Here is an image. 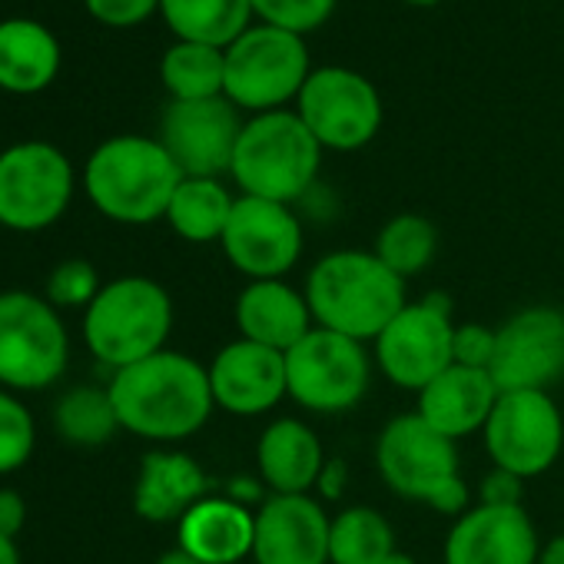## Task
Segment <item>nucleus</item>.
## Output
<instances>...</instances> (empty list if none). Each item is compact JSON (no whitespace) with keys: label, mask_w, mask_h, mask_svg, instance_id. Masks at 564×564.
Segmentation results:
<instances>
[{"label":"nucleus","mask_w":564,"mask_h":564,"mask_svg":"<svg viewBox=\"0 0 564 564\" xmlns=\"http://www.w3.org/2000/svg\"><path fill=\"white\" fill-rule=\"evenodd\" d=\"M70 339L54 306L34 293H0V382L37 392L67 372Z\"/></svg>","instance_id":"1a4fd4ad"},{"label":"nucleus","mask_w":564,"mask_h":564,"mask_svg":"<svg viewBox=\"0 0 564 564\" xmlns=\"http://www.w3.org/2000/svg\"><path fill=\"white\" fill-rule=\"evenodd\" d=\"M209 389L216 409L229 415H265L290 395L286 356L249 339H236L209 362Z\"/></svg>","instance_id":"a211bd4d"},{"label":"nucleus","mask_w":564,"mask_h":564,"mask_svg":"<svg viewBox=\"0 0 564 564\" xmlns=\"http://www.w3.org/2000/svg\"><path fill=\"white\" fill-rule=\"evenodd\" d=\"M34 452V419L24 402L0 392V475L18 471Z\"/></svg>","instance_id":"473e14b6"},{"label":"nucleus","mask_w":564,"mask_h":564,"mask_svg":"<svg viewBox=\"0 0 564 564\" xmlns=\"http://www.w3.org/2000/svg\"><path fill=\"white\" fill-rule=\"evenodd\" d=\"M452 339V300L445 293H429L422 303H405L402 313L379 333L376 366L392 386L419 395L432 379L455 366Z\"/></svg>","instance_id":"f8f14e48"},{"label":"nucleus","mask_w":564,"mask_h":564,"mask_svg":"<svg viewBox=\"0 0 564 564\" xmlns=\"http://www.w3.org/2000/svg\"><path fill=\"white\" fill-rule=\"evenodd\" d=\"M323 166V147L306 130L296 110L256 113L242 123L229 176L242 196L272 203H300L316 183Z\"/></svg>","instance_id":"20e7f679"},{"label":"nucleus","mask_w":564,"mask_h":564,"mask_svg":"<svg viewBox=\"0 0 564 564\" xmlns=\"http://www.w3.org/2000/svg\"><path fill=\"white\" fill-rule=\"evenodd\" d=\"M183 183L180 166L160 140L150 137H110L104 140L84 170L90 203L113 223L147 226L166 219L170 199Z\"/></svg>","instance_id":"7ed1b4c3"},{"label":"nucleus","mask_w":564,"mask_h":564,"mask_svg":"<svg viewBox=\"0 0 564 564\" xmlns=\"http://www.w3.org/2000/svg\"><path fill=\"white\" fill-rule=\"evenodd\" d=\"M452 356H455V366L488 369L491 366V356H495V329L491 326H481V323H462V326H455Z\"/></svg>","instance_id":"f704fd0d"},{"label":"nucleus","mask_w":564,"mask_h":564,"mask_svg":"<svg viewBox=\"0 0 564 564\" xmlns=\"http://www.w3.org/2000/svg\"><path fill=\"white\" fill-rule=\"evenodd\" d=\"M107 389L120 429L150 442H183L196 435L216 409L209 369L173 349L117 369Z\"/></svg>","instance_id":"f257e3e1"},{"label":"nucleus","mask_w":564,"mask_h":564,"mask_svg":"<svg viewBox=\"0 0 564 564\" xmlns=\"http://www.w3.org/2000/svg\"><path fill=\"white\" fill-rule=\"evenodd\" d=\"M242 133L239 110L226 97L213 100H170L160 120V143L183 176L229 173L236 140Z\"/></svg>","instance_id":"dca6fc26"},{"label":"nucleus","mask_w":564,"mask_h":564,"mask_svg":"<svg viewBox=\"0 0 564 564\" xmlns=\"http://www.w3.org/2000/svg\"><path fill=\"white\" fill-rule=\"evenodd\" d=\"M524 501V478L505 471V468H491L481 478L478 488V505H491V508H521Z\"/></svg>","instance_id":"e433bc0d"},{"label":"nucleus","mask_w":564,"mask_h":564,"mask_svg":"<svg viewBox=\"0 0 564 564\" xmlns=\"http://www.w3.org/2000/svg\"><path fill=\"white\" fill-rule=\"evenodd\" d=\"M265 491H269V488L262 485V478H259V475H256V478H249V475H246V478H232V481H229L226 498H232V501H239V505H246V508H252V505L259 508V505L269 498Z\"/></svg>","instance_id":"ea45409f"},{"label":"nucleus","mask_w":564,"mask_h":564,"mask_svg":"<svg viewBox=\"0 0 564 564\" xmlns=\"http://www.w3.org/2000/svg\"><path fill=\"white\" fill-rule=\"evenodd\" d=\"M176 524L180 547L203 564H236L252 554L256 511L226 495L196 501Z\"/></svg>","instance_id":"5701e85b"},{"label":"nucleus","mask_w":564,"mask_h":564,"mask_svg":"<svg viewBox=\"0 0 564 564\" xmlns=\"http://www.w3.org/2000/svg\"><path fill=\"white\" fill-rule=\"evenodd\" d=\"M329 528L323 501L313 495H269L256 508V564H329Z\"/></svg>","instance_id":"f3484780"},{"label":"nucleus","mask_w":564,"mask_h":564,"mask_svg":"<svg viewBox=\"0 0 564 564\" xmlns=\"http://www.w3.org/2000/svg\"><path fill=\"white\" fill-rule=\"evenodd\" d=\"M206 498L203 468L183 452H150L140 462L133 508L153 524L180 521L196 501Z\"/></svg>","instance_id":"b1692460"},{"label":"nucleus","mask_w":564,"mask_h":564,"mask_svg":"<svg viewBox=\"0 0 564 564\" xmlns=\"http://www.w3.org/2000/svg\"><path fill=\"white\" fill-rule=\"evenodd\" d=\"M323 465V438L300 419L269 422L256 442V468L269 495H310Z\"/></svg>","instance_id":"4be33fe9"},{"label":"nucleus","mask_w":564,"mask_h":564,"mask_svg":"<svg viewBox=\"0 0 564 564\" xmlns=\"http://www.w3.org/2000/svg\"><path fill=\"white\" fill-rule=\"evenodd\" d=\"M296 113L323 150L352 153L376 140L382 127V97L359 70L319 67L300 90Z\"/></svg>","instance_id":"9b49d317"},{"label":"nucleus","mask_w":564,"mask_h":564,"mask_svg":"<svg viewBox=\"0 0 564 564\" xmlns=\"http://www.w3.org/2000/svg\"><path fill=\"white\" fill-rule=\"evenodd\" d=\"M94 21L107 28H137L160 11V0H84Z\"/></svg>","instance_id":"c9c22d12"},{"label":"nucleus","mask_w":564,"mask_h":564,"mask_svg":"<svg viewBox=\"0 0 564 564\" xmlns=\"http://www.w3.org/2000/svg\"><path fill=\"white\" fill-rule=\"evenodd\" d=\"M313 74L306 41L293 31L256 24L226 47L223 97L236 110L272 113L286 110Z\"/></svg>","instance_id":"0eeeda50"},{"label":"nucleus","mask_w":564,"mask_h":564,"mask_svg":"<svg viewBox=\"0 0 564 564\" xmlns=\"http://www.w3.org/2000/svg\"><path fill=\"white\" fill-rule=\"evenodd\" d=\"M160 14L180 41L219 51L252 28L249 0H160Z\"/></svg>","instance_id":"a878e982"},{"label":"nucleus","mask_w":564,"mask_h":564,"mask_svg":"<svg viewBox=\"0 0 564 564\" xmlns=\"http://www.w3.org/2000/svg\"><path fill=\"white\" fill-rule=\"evenodd\" d=\"M336 4L339 0H249L252 18H259V24L293 31L300 37L323 28L333 18Z\"/></svg>","instance_id":"2f4dec72"},{"label":"nucleus","mask_w":564,"mask_h":564,"mask_svg":"<svg viewBox=\"0 0 564 564\" xmlns=\"http://www.w3.org/2000/svg\"><path fill=\"white\" fill-rule=\"evenodd\" d=\"M170 329V293L147 275H123L107 282L84 316L87 349L113 372L163 352Z\"/></svg>","instance_id":"423d86ee"},{"label":"nucleus","mask_w":564,"mask_h":564,"mask_svg":"<svg viewBox=\"0 0 564 564\" xmlns=\"http://www.w3.org/2000/svg\"><path fill=\"white\" fill-rule=\"evenodd\" d=\"M541 541L524 508L475 505L448 528L445 564H538Z\"/></svg>","instance_id":"6ab92c4d"},{"label":"nucleus","mask_w":564,"mask_h":564,"mask_svg":"<svg viewBox=\"0 0 564 564\" xmlns=\"http://www.w3.org/2000/svg\"><path fill=\"white\" fill-rule=\"evenodd\" d=\"M24 518H28L24 498L14 488H0V534L18 538L24 528Z\"/></svg>","instance_id":"58836bf2"},{"label":"nucleus","mask_w":564,"mask_h":564,"mask_svg":"<svg viewBox=\"0 0 564 564\" xmlns=\"http://www.w3.org/2000/svg\"><path fill=\"white\" fill-rule=\"evenodd\" d=\"M346 485H349V465H346V458H326V465L319 471V481H316L319 498L323 501H343Z\"/></svg>","instance_id":"4c0bfd02"},{"label":"nucleus","mask_w":564,"mask_h":564,"mask_svg":"<svg viewBox=\"0 0 564 564\" xmlns=\"http://www.w3.org/2000/svg\"><path fill=\"white\" fill-rule=\"evenodd\" d=\"M372 252L399 279H412V275L425 272L429 262L435 259V252H438V229L425 216H419V213H399V216H392L379 229Z\"/></svg>","instance_id":"c756f323"},{"label":"nucleus","mask_w":564,"mask_h":564,"mask_svg":"<svg viewBox=\"0 0 564 564\" xmlns=\"http://www.w3.org/2000/svg\"><path fill=\"white\" fill-rule=\"evenodd\" d=\"M501 389L491 379L488 369H468V366H448L438 379H432L419 392L415 412L448 435L452 442L468 438L485 429Z\"/></svg>","instance_id":"412c9836"},{"label":"nucleus","mask_w":564,"mask_h":564,"mask_svg":"<svg viewBox=\"0 0 564 564\" xmlns=\"http://www.w3.org/2000/svg\"><path fill=\"white\" fill-rule=\"evenodd\" d=\"M239 339L290 352L300 339L316 329L306 293L293 290L286 279H256L236 300Z\"/></svg>","instance_id":"aec40b11"},{"label":"nucleus","mask_w":564,"mask_h":564,"mask_svg":"<svg viewBox=\"0 0 564 564\" xmlns=\"http://www.w3.org/2000/svg\"><path fill=\"white\" fill-rule=\"evenodd\" d=\"M501 392H547L564 379V313L531 306L495 329L488 366Z\"/></svg>","instance_id":"2eb2a0df"},{"label":"nucleus","mask_w":564,"mask_h":564,"mask_svg":"<svg viewBox=\"0 0 564 564\" xmlns=\"http://www.w3.org/2000/svg\"><path fill=\"white\" fill-rule=\"evenodd\" d=\"M405 4H412V8H435L438 0H405Z\"/></svg>","instance_id":"a18cd8bd"},{"label":"nucleus","mask_w":564,"mask_h":564,"mask_svg":"<svg viewBox=\"0 0 564 564\" xmlns=\"http://www.w3.org/2000/svg\"><path fill=\"white\" fill-rule=\"evenodd\" d=\"M232 206H236V199L229 196V189L219 180L183 176V183L176 186V193L170 199L166 223L186 242H219Z\"/></svg>","instance_id":"bb28decb"},{"label":"nucleus","mask_w":564,"mask_h":564,"mask_svg":"<svg viewBox=\"0 0 564 564\" xmlns=\"http://www.w3.org/2000/svg\"><path fill=\"white\" fill-rule=\"evenodd\" d=\"M100 279L94 262L87 259H64L47 279V303L54 306H90L100 293Z\"/></svg>","instance_id":"72a5a7b5"},{"label":"nucleus","mask_w":564,"mask_h":564,"mask_svg":"<svg viewBox=\"0 0 564 564\" xmlns=\"http://www.w3.org/2000/svg\"><path fill=\"white\" fill-rule=\"evenodd\" d=\"M306 303L316 326L376 343L379 333L402 313L405 279H399L372 249H336L306 275Z\"/></svg>","instance_id":"f03ea898"},{"label":"nucleus","mask_w":564,"mask_h":564,"mask_svg":"<svg viewBox=\"0 0 564 564\" xmlns=\"http://www.w3.org/2000/svg\"><path fill=\"white\" fill-rule=\"evenodd\" d=\"M160 80L173 100H213L223 97L226 51L206 44H173L160 61Z\"/></svg>","instance_id":"c85d7f7f"},{"label":"nucleus","mask_w":564,"mask_h":564,"mask_svg":"<svg viewBox=\"0 0 564 564\" xmlns=\"http://www.w3.org/2000/svg\"><path fill=\"white\" fill-rule=\"evenodd\" d=\"M219 246L249 282L286 279L303 256V219L286 203L239 196Z\"/></svg>","instance_id":"4468645a"},{"label":"nucleus","mask_w":564,"mask_h":564,"mask_svg":"<svg viewBox=\"0 0 564 564\" xmlns=\"http://www.w3.org/2000/svg\"><path fill=\"white\" fill-rule=\"evenodd\" d=\"M386 564H415V557H412V554H405V551H395Z\"/></svg>","instance_id":"c03bdc74"},{"label":"nucleus","mask_w":564,"mask_h":564,"mask_svg":"<svg viewBox=\"0 0 564 564\" xmlns=\"http://www.w3.org/2000/svg\"><path fill=\"white\" fill-rule=\"evenodd\" d=\"M156 564H203V561H196L189 551H183L180 544L176 547H170V551H163L160 557H156Z\"/></svg>","instance_id":"79ce46f5"},{"label":"nucleus","mask_w":564,"mask_h":564,"mask_svg":"<svg viewBox=\"0 0 564 564\" xmlns=\"http://www.w3.org/2000/svg\"><path fill=\"white\" fill-rule=\"evenodd\" d=\"M395 551V531L382 511L349 505L333 518L329 564H386Z\"/></svg>","instance_id":"cd10ccee"},{"label":"nucleus","mask_w":564,"mask_h":564,"mask_svg":"<svg viewBox=\"0 0 564 564\" xmlns=\"http://www.w3.org/2000/svg\"><path fill=\"white\" fill-rule=\"evenodd\" d=\"M74 199V166L41 140L14 143L0 153V226L37 232L57 223Z\"/></svg>","instance_id":"9d476101"},{"label":"nucleus","mask_w":564,"mask_h":564,"mask_svg":"<svg viewBox=\"0 0 564 564\" xmlns=\"http://www.w3.org/2000/svg\"><path fill=\"white\" fill-rule=\"evenodd\" d=\"M376 465L382 481L409 501H425L438 514H465L471 491L458 475V448L448 435L432 429L419 412L386 422L376 438Z\"/></svg>","instance_id":"39448f33"},{"label":"nucleus","mask_w":564,"mask_h":564,"mask_svg":"<svg viewBox=\"0 0 564 564\" xmlns=\"http://www.w3.org/2000/svg\"><path fill=\"white\" fill-rule=\"evenodd\" d=\"M286 356L290 399L316 415H339L356 409L372 382V356L366 343L316 326Z\"/></svg>","instance_id":"6e6552de"},{"label":"nucleus","mask_w":564,"mask_h":564,"mask_svg":"<svg viewBox=\"0 0 564 564\" xmlns=\"http://www.w3.org/2000/svg\"><path fill=\"white\" fill-rule=\"evenodd\" d=\"M57 70L61 44L44 24L31 18L0 21V90L37 94L51 87Z\"/></svg>","instance_id":"393cba45"},{"label":"nucleus","mask_w":564,"mask_h":564,"mask_svg":"<svg viewBox=\"0 0 564 564\" xmlns=\"http://www.w3.org/2000/svg\"><path fill=\"white\" fill-rule=\"evenodd\" d=\"M538 564H564V534H557L547 544H541Z\"/></svg>","instance_id":"a19ab883"},{"label":"nucleus","mask_w":564,"mask_h":564,"mask_svg":"<svg viewBox=\"0 0 564 564\" xmlns=\"http://www.w3.org/2000/svg\"><path fill=\"white\" fill-rule=\"evenodd\" d=\"M481 435L491 465L528 481L557 462L564 419L551 392H501Z\"/></svg>","instance_id":"ddd939ff"},{"label":"nucleus","mask_w":564,"mask_h":564,"mask_svg":"<svg viewBox=\"0 0 564 564\" xmlns=\"http://www.w3.org/2000/svg\"><path fill=\"white\" fill-rule=\"evenodd\" d=\"M54 425H57L61 438L84 445V448L110 442L113 432L120 429L110 389H97V386L70 389L54 409Z\"/></svg>","instance_id":"7c9ffc66"},{"label":"nucleus","mask_w":564,"mask_h":564,"mask_svg":"<svg viewBox=\"0 0 564 564\" xmlns=\"http://www.w3.org/2000/svg\"><path fill=\"white\" fill-rule=\"evenodd\" d=\"M0 564H21V551L14 544V538L0 534Z\"/></svg>","instance_id":"37998d69"}]
</instances>
